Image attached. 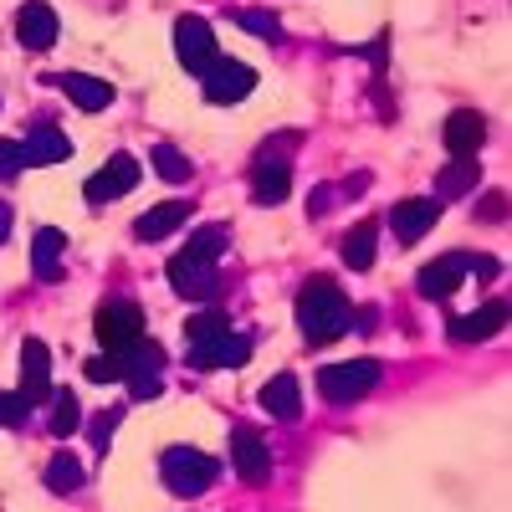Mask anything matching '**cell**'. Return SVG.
I'll use <instances>...</instances> for the list:
<instances>
[{
	"label": "cell",
	"mask_w": 512,
	"mask_h": 512,
	"mask_svg": "<svg viewBox=\"0 0 512 512\" xmlns=\"http://www.w3.org/2000/svg\"><path fill=\"white\" fill-rule=\"evenodd\" d=\"M118 420H123V410H103V415H98V425H93V446H98V451H103L108 436L118 431Z\"/></svg>",
	"instance_id": "33"
},
{
	"label": "cell",
	"mask_w": 512,
	"mask_h": 512,
	"mask_svg": "<svg viewBox=\"0 0 512 512\" xmlns=\"http://www.w3.org/2000/svg\"><path fill=\"white\" fill-rule=\"evenodd\" d=\"M77 425H82L77 395H72V390H52V420H47V431H52V436H72Z\"/></svg>",
	"instance_id": "27"
},
{
	"label": "cell",
	"mask_w": 512,
	"mask_h": 512,
	"mask_svg": "<svg viewBox=\"0 0 512 512\" xmlns=\"http://www.w3.org/2000/svg\"><path fill=\"white\" fill-rule=\"evenodd\" d=\"M502 323H507V303H487L466 318H451V338L456 344H482V338H497Z\"/></svg>",
	"instance_id": "20"
},
{
	"label": "cell",
	"mask_w": 512,
	"mask_h": 512,
	"mask_svg": "<svg viewBox=\"0 0 512 512\" xmlns=\"http://www.w3.org/2000/svg\"><path fill=\"white\" fill-rule=\"evenodd\" d=\"M231 461H236V477L251 482V487H262L272 477V451H267V441L256 436L251 425H236L231 431Z\"/></svg>",
	"instance_id": "12"
},
{
	"label": "cell",
	"mask_w": 512,
	"mask_h": 512,
	"mask_svg": "<svg viewBox=\"0 0 512 512\" xmlns=\"http://www.w3.org/2000/svg\"><path fill=\"white\" fill-rule=\"evenodd\" d=\"M379 364L374 359H349V364H328L323 374H318V390H323V400H333V405H354V400H364L374 384H379Z\"/></svg>",
	"instance_id": "6"
},
{
	"label": "cell",
	"mask_w": 512,
	"mask_h": 512,
	"mask_svg": "<svg viewBox=\"0 0 512 512\" xmlns=\"http://www.w3.org/2000/svg\"><path fill=\"white\" fill-rule=\"evenodd\" d=\"M175 57H180V67H185V72H195V77L221 57V52H216V31H210V21L185 16V21L175 26Z\"/></svg>",
	"instance_id": "9"
},
{
	"label": "cell",
	"mask_w": 512,
	"mask_h": 512,
	"mask_svg": "<svg viewBox=\"0 0 512 512\" xmlns=\"http://www.w3.org/2000/svg\"><path fill=\"white\" fill-rule=\"evenodd\" d=\"M16 41H21L26 52H47L52 41H57V11L41 6V0H26L21 16H16Z\"/></svg>",
	"instance_id": "16"
},
{
	"label": "cell",
	"mask_w": 512,
	"mask_h": 512,
	"mask_svg": "<svg viewBox=\"0 0 512 512\" xmlns=\"http://www.w3.org/2000/svg\"><path fill=\"white\" fill-rule=\"evenodd\" d=\"M436 221H441V200H400L390 210V231H395L400 246H415Z\"/></svg>",
	"instance_id": "15"
},
{
	"label": "cell",
	"mask_w": 512,
	"mask_h": 512,
	"mask_svg": "<svg viewBox=\"0 0 512 512\" xmlns=\"http://www.w3.org/2000/svg\"><path fill=\"white\" fill-rule=\"evenodd\" d=\"M231 21H236V26H246V31H256V36H267V41H277V36H282L277 16H262V11H231Z\"/></svg>",
	"instance_id": "29"
},
{
	"label": "cell",
	"mask_w": 512,
	"mask_h": 512,
	"mask_svg": "<svg viewBox=\"0 0 512 512\" xmlns=\"http://www.w3.org/2000/svg\"><path fill=\"white\" fill-rule=\"evenodd\" d=\"M466 272H472V251H451V256H441V262L420 267L415 287H420V297L441 303V297H451V292L461 287V277H466Z\"/></svg>",
	"instance_id": "13"
},
{
	"label": "cell",
	"mask_w": 512,
	"mask_h": 512,
	"mask_svg": "<svg viewBox=\"0 0 512 512\" xmlns=\"http://www.w3.org/2000/svg\"><path fill=\"white\" fill-rule=\"evenodd\" d=\"M21 154H26V164H62L72 154V139L62 134V128L41 123V128H31V134L21 139Z\"/></svg>",
	"instance_id": "21"
},
{
	"label": "cell",
	"mask_w": 512,
	"mask_h": 512,
	"mask_svg": "<svg viewBox=\"0 0 512 512\" xmlns=\"http://www.w3.org/2000/svg\"><path fill=\"white\" fill-rule=\"evenodd\" d=\"M6 241H11V205L0 200V246H6Z\"/></svg>",
	"instance_id": "34"
},
{
	"label": "cell",
	"mask_w": 512,
	"mask_h": 512,
	"mask_svg": "<svg viewBox=\"0 0 512 512\" xmlns=\"http://www.w3.org/2000/svg\"><path fill=\"white\" fill-rule=\"evenodd\" d=\"M190 216H195V210H190L185 200H164V205L144 210V216L134 221V236H139V241H164L169 231H180Z\"/></svg>",
	"instance_id": "19"
},
{
	"label": "cell",
	"mask_w": 512,
	"mask_h": 512,
	"mask_svg": "<svg viewBox=\"0 0 512 512\" xmlns=\"http://www.w3.org/2000/svg\"><path fill=\"white\" fill-rule=\"evenodd\" d=\"M185 338H190V364L195 369H236V364L251 359V338H241L231 328V318L216 313V308L195 313L185 323Z\"/></svg>",
	"instance_id": "2"
},
{
	"label": "cell",
	"mask_w": 512,
	"mask_h": 512,
	"mask_svg": "<svg viewBox=\"0 0 512 512\" xmlns=\"http://www.w3.org/2000/svg\"><path fill=\"white\" fill-rule=\"evenodd\" d=\"M134 185H139V159L134 154H113L98 175L88 180V190H82V195H88V205H108V200H123Z\"/></svg>",
	"instance_id": "11"
},
{
	"label": "cell",
	"mask_w": 512,
	"mask_h": 512,
	"mask_svg": "<svg viewBox=\"0 0 512 512\" xmlns=\"http://www.w3.org/2000/svg\"><path fill=\"white\" fill-rule=\"evenodd\" d=\"M482 144H487V118H482L477 108H456V113L446 118V149H451L456 159H472Z\"/></svg>",
	"instance_id": "17"
},
{
	"label": "cell",
	"mask_w": 512,
	"mask_h": 512,
	"mask_svg": "<svg viewBox=\"0 0 512 512\" xmlns=\"http://www.w3.org/2000/svg\"><path fill=\"white\" fill-rule=\"evenodd\" d=\"M477 164L472 159H456V164H446L441 175H436V190H441V200H456V195H472L477 190Z\"/></svg>",
	"instance_id": "25"
},
{
	"label": "cell",
	"mask_w": 512,
	"mask_h": 512,
	"mask_svg": "<svg viewBox=\"0 0 512 512\" xmlns=\"http://www.w3.org/2000/svg\"><path fill=\"white\" fill-rule=\"evenodd\" d=\"M354 323V308L344 287L333 277H308L303 292H297V328H303L308 344H333V338H344Z\"/></svg>",
	"instance_id": "1"
},
{
	"label": "cell",
	"mask_w": 512,
	"mask_h": 512,
	"mask_svg": "<svg viewBox=\"0 0 512 512\" xmlns=\"http://www.w3.org/2000/svg\"><path fill=\"white\" fill-rule=\"evenodd\" d=\"M149 164H154V175H159V180H169V185H180V180H190V159H185V154H180L175 144H154Z\"/></svg>",
	"instance_id": "28"
},
{
	"label": "cell",
	"mask_w": 512,
	"mask_h": 512,
	"mask_svg": "<svg viewBox=\"0 0 512 512\" xmlns=\"http://www.w3.org/2000/svg\"><path fill=\"white\" fill-rule=\"evenodd\" d=\"M26 169V154H21V144L16 139H0V180H16Z\"/></svg>",
	"instance_id": "31"
},
{
	"label": "cell",
	"mask_w": 512,
	"mask_h": 512,
	"mask_svg": "<svg viewBox=\"0 0 512 512\" xmlns=\"http://www.w3.org/2000/svg\"><path fill=\"white\" fill-rule=\"evenodd\" d=\"M62 251H67V236L57 226H41L36 241H31V272L41 282H57L62 277Z\"/></svg>",
	"instance_id": "22"
},
{
	"label": "cell",
	"mask_w": 512,
	"mask_h": 512,
	"mask_svg": "<svg viewBox=\"0 0 512 512\" xmlns=\"http://www.w3.org/2000/svg\"><path fill=\"white\" fill-rule=\"evenodd\" d=\"M200 88H205V98L216 103V108H231V103L251 98V88H256V72H251L246 62L216 57V62H210V67L200 72Z\"/></svg>",
	"instance_id": "7"
},
{
	"label": "cell",
	"mask_w": 512,
	"mask_h": 512,
	"mask_svg": "<svg viewBox=\"0 0 512 512\" xmlns=\"http://www.w3.org/2000/svg\"><path fill=\"white\" fill-rule=\"evenodd\" d=\"M82 477H88V472H82V461H77L72 451H57V456L47 461V487H52V492H77Z\"/></svg>",
	"instance_id": "26"
},
{
	"label": "cell",
	"mask_w": 512,
	"mask_h": 512,
	"mask_svg": "<svg viewBox=\"0 0 512 512\" xmlns=\"http://www.w3.org/2000/svg\"><path fill=\"white\" fill-rule=\"evenodd\" d=\"M26 415H31V400H26V395H0V431L21 425Z\"/></svg>",
	"instance_id": "30"
},
{
	"label": "cell",
	"mask_w": 512,
	"mask_h": 512,
	"mask_svg": "<svg viewBox=\"0 0 512 512\" xmlns=\"http://www.w3.org/2000/svg\"><path fill=\"white\" fill-rule=\"evenodd\" d=\"M159 374H164V349L154 344L149 333L118 354V379H128V395L134 400H154L159 395Z\"/></svg>",
	"instance_id": "5"
},
{
	"label": "cell",
	"mask_w": 512,
	"mask_h": 512,
	"mask_svg": "<svg viewBox=\"0 0 512 512\" xmlns=\"http://www.w3.org/2000/svg\"><path fill=\"white\" fill-rule=\"evenodd\" d=\"M57 88L82 108V113H103L108 103H113V82H103V77H88V72H62V77H52Z\"/></svg>",
	"instance_id": "18"
},
{
	"label": "cell",
	"mask_w": 512,
	"mask_h": 512,
	"mask_svg": "<svg viewBox=\"0 0 512 512\" xmlns=\"http://www.w3.org/2000/svg\"><path fill=\"white\" fill-rule=\"evenodd\" d=\"M251 195H256V205H282L292 195V164H287V154L277 159V144H267L262 154H256Z\"/></svg>",
	"instance_id": "10"
},
{
	"label": "cell",
	"mask_w": 512,
	"mask_h": 512,
	"mask_svg": "<svg viewBox=\"0 0 512 512\" xmlns=\"http://www.w3.org/2000/svg\"><path fill=\"white\" fill-rule=\"evenodd\" d=\"M226 251V231L221 226H200L175 256H169V287L180 297H205L216 287V262Z\"/></svg>",
	"instance_id": "3"
},
{
	"label": "cell",
	"mask_w": 512,
	"mask_h": 512,
	"mask_svg": "<svg viewBox=\"0 0 512 512\" xmlns=\"http://www.w3.org/2000/svg\"><path fill=\"white\" fill-rule=\"evenodd\" d=\"M374 236H379L374 221H364V226H354L344 236V267H354V272H369L374 267Z\"/></svg>",
	"instance_id": "24"
},
{
	"label": "cell",
	"mask_w": 512,
	"mask_h": 512,
	"mask_svg": "<svg viewBox=\"0 0 512 512\" xmlns=\"http://www.w3.org/2000/svg\"><path fill=\"white\" fill-rule=\"evenodd\" d=\"M98 344H103V354H123L128 344H139V338H144V313L134 308V303H103L98 308Z\"/></svg>",
	"instance_id": "8"
},
{
	"label": "cell",
	"mask_w": 512,
	"mask_h": 512,
	"mask_svg": "<svg viewBox=\"0 0 512 512\" xmlns=\"http://www.w3.org/2000/svg\"><path fill=\"white\" fill-rule=\"evenodd\" d=\"M159 477L175 497H195V492H205L210 482H216V461H210L205 451H195V446H169L159 456Z\"/></svg>",
	"instance_id": "4"
},
{
	"label": "cell",
	"mask_w": 512,
	"mask_h": 512,
	"mask_svg": "<svg viewBox=\"0 0 512 512\" xmlns=\"http://www.w3.org/2000/svg\"><path fill=\"white\" fill-rule=\"evenodd\" d=\"M262 410L272 420H297L303 415V390H297V379L292 374H277L267 390H262Z\"/></svg>",
	"instance_id": "23"
},
{
	"label": "cell",
	"mask_w": 512,
	"mask_h": 512,
	"mask_svg": "<svg viewBox=\"0 0 512 512\" xmlns=\"http://www.w3.org/2000/svg\"><path fill=\"white\" fill-rule=\"evenodd\" d=\"M16 395H26L31 405L52 400V354H47L41 338H26L21 344V390Z\"/></svg>",
	"instance_id": "14"
},
{
	"label": "cell",
	"mask_w": 512,
	"mask_h": 512,
	"mask_svg": "<svg viewBox=\"0 0 512 512\" xmlns=\"http://www.w3.org/2000/svg\"><path fill=\"white\" fill-rule=\"evenodd\" d=\"M82 374H88L93 384H113V379H118V359H113V354H103V359H88V369H82Z\"/></svg>",
	"instance_id": "32"
}]
</instances>
